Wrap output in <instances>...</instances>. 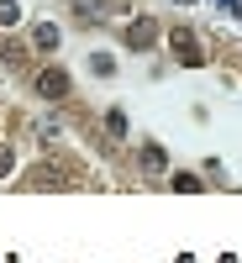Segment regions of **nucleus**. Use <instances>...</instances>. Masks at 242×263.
<instances>
[{"label":"nucleus","mask_w":242,"mask_h":263,"mask_svg":"<svg viewBox=\"0 0 242 263\" xmlns=\"http://www.w3.org/2000/svg\"><path fill=\"white\" fill-rule=\"evenodd\" d=\"M37 90H42V95H53V100H58V95H69V79H63L58 69H48V74H37Z\"/></svg>","instance_id":"1"},{"label":"nucleus","mask_w":242,"mask_h":263,"mask_svg":"<svg viewBox=\"0 0 242 263\" xmlns=\"http://www.w3.org/2000/svg\"><path fill=\"white\" fill-rule=\"evenodd\" d=\"M21 11H16V0H0V27H16Z\"/></svg>","instance_id":"2"},{"label":"nucleus","mask_w":242,"mask_h":263,"mask_svg":"<svg viewBox=\"0 0 242 263\" xmlns=\"http://www.w3.org/2000/svg\"><path fill=\"white\" fill-rule=\"evenodd\" d=\"M37 48H58V27L42 21V27H37Z\"/></svg>","instance_id":"3"},{"label":"nucleus","mask_w":242,"mask_h":263,"mask_svg":"<svg viewBox=\"0 0 242 263\" xmlns=\"http://www.w3.org/2000/svg\"><path fill=\"white\" fill-rule=\"evenodd\" d=\"M11 168V147H0V174H6Z\"/></svg>","instance_id":"4"},{"label":"nucleus","mask_w":242,"mask_h":263,"mask_svg":"<svg viewBox=\"0 0 242 263\" xmlns=\"http://www.w3.org/2000/svg\"><path fill=\"white\" fill-rule=\"evenodd\" d=\"M227 6H232V11H237V16H242V0H227Z\"/></svg>","instance_id":"5"}]
</instances>
